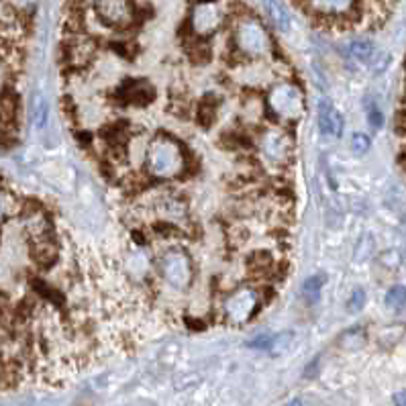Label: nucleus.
<instances>
[{
	"label": "nucleus",
	"instance_id": "nucleus-1",
	"mask_svg": "<svg viewBox=\"0 0 406 406\" xmlns=\"http://www.w3.org/2000/svg\"><path fill=\"white\" fill-rule=\"evenodd\" d=\"M37 0H0V127L15 120L16 94L11 86L29 41Z\"/></svg>",
	"mask_w": 406,
	"mask_h": 406
},
{
	"label": "nucleus",
	"instance_id": "nucleus-2",
	"mask_svg": "<svg viewBox=\"0 0 406 406\" xmlns=\"http://www.w3.org/2000/svg\"><path fill=\"white\" fill-rule=\"evenodd\" d=\"M302 13L325 29H361L382 23L390 0H292Z\"/></svg>",
	"mask_w": 406,
	"mask_h": 406
},
{
	"label": "nucleus",
	"instance_id": "nucleus-3",
	"mask_svg": "<svg viewBox=\"0 0 406 406\" xmlns=\"http://www.w3.org/2000/svg\"><path fill=\"white\" fill-rule=\"evenodd\" d=\"M343 127H345V120L343 115L333 106L331 100H321L318 103V129L321 133L333 139H339L343 135Z\"/></svg>",
	"mask_w": 406,
	"mask_h": 406
},
{
	"label": "nucleus",
	"instance_id": "nucleus-4",
	"mask_svg": "<svg viewBox=\"0 0 406 406\" xmlns=\"http://www.w3.org/2000/svg\"><path fill=\"white\" fill-rule=\"evenodd\" d=\"M325 282H327V276H325V274H315V276H311V278L304 282V286H302L304 298L315 302L316 298L321 296V290L325 286Z\"/></svg>",
	"mask_w": 406,
	"mask_h": 406
},
{
	"label": "nucleus",
	"instance_id": "nucleus-5",
	"mask_svg": "<svg viewBox=\"0 0 406 406\" xmlns=\"http://www.w3.org/2000/svg\"><path fill=\"white\" fill-rule=\"evenodd\" d=\"M266 4H268V11H270L271 21L276 23V27L288 29V25H290V16H288L286 9H284L278 0H266Z\"/></svg>",
	"mask_w": 406,
	"mask_h": 406
},
{
	"label": "nucleus",
	"instance_id": "nucleus-6",
	"mask_svg": "<svg viewBox=\"0 0 406 406\" xmlns=\"http://www.w3.org/2000/svg\"><path fill=\"white\" fill-rule=\"evenodd\" d=\"M349 51L355 60L360 61H372L376 56V47L372 46L370 41H353L349 46Z\"/></svg>",
	"mask_w": 406,
	"mask_h": 406
},
{
	"label": "nucleus",
	"instance_id": "nucleus-7",
	"mask_svg": "<svg viewBox=\"0 0 406 406\" xmlns=\"http://www.w3.org/2000/svg\"><path fill=\"white\" fill-rule=\"evenodd\" d=\"M386 304L394 311H402L406 306V288L394 286L386 292Z\"/></svg>",
	"mask_w": 406,
	"mask_h": 406
},
{
	"label": "nucleus",
	"instance_id": "nucleus-8",
	"mask_svg": "<svg viewBox=\"0 0 406 406\" xmlns=\"http://www.w3.org/2000/svg\"><path fill=\"white\" fill-rule=\"evenodd\" d=\"M398 137H400V141H402L400 162H402L406 167V88H405V100H402V105H400V115H398Z\"/></svg>",
	"mask_w": 406,
	"mask_h": 406
},
{
	"label": "nucleus",
	"instance_id": "nucleus-9",
	"mask_svg": "<svg viewBox=\"0 0 406 406\" xmlns=\"http://www.w3.org/2000/svg\"><path fill=\"white\" fill-rule=\"evenodd\" d=\"M370 145H372V141H370V137L365 135V133H355V135L351 137V151L355 155H365L370 151Z\"/></svg>",
	"mask_w": 406,
	"mask_h": 406
},
{
	"label": "nucleus",
	"instance_id": "nucleus-10",
	"mask_svg": "<svg viewBox=\"0 0 406 406\" xmlns=\"http://www.w3.org/2000/svg\"><path fill=\"white\" fill-rule=\"evenodd\" d=\"M33 115H35V123H37V127H43L46 125V119H47V105L46 100H43V96H35V103H33Z\"/></svg>",
	"mask_w": 406,
	"mask_h": 406
},
{
	"label": "nucleus",
	"instance_id": "nucleus-11",
	"mask_svg": "<svg viewBox=\"0 0 406 406\" xmlns=\"http://www.w3.org/2000/svg\"><path fill=\"white\" fill-rule=\"evenodd\" d=\"M363 304H365V292L363 290H353V294L347 301V311L349 313H360Z\"/></svg>",
	"mask_w": 406,
	"mask_h": 406
},
{
	"label": "nucleus",
	"instance_id": "nucleus-12",
	"mask_svg": "<svg viewBox=\"0 0 406 406\" xmlns=\"http://www.w3.org/2000/svg\"><path fill=\"white\" fill-rule=\"evenodd\" d=\"M274 343H276V337L274 335H259L254 341H249L247 345L251 349H261V351H271L274 349Z\"/></svg>",
	"mask_w": 406,
	"mask_h": 406
},
{
	"label": "nucleus",
	"instance_id": "nucleus-13",
	"mask_svg": "<svg viewBox=\"0 0 406 406\" xmlns=\"http://www.w3.org/2000/svg\"><path fill=\"white\" fill-rule=\"evenodd\" d=\"M368 123L374 129H382V125H384V115H382V110L376 105L368 106Z\"/></svg>",
	"mask_w": 406,
	"mask_h": 406
},
{
	"label": "nucleus",
	"instance_id": "nucleus-14",
	"mask_svg": "<svg viewBox=\"0 0 406 406\" xmlns=\"http://www.w3.org/2000/svg\"><path fill=\"white\" fill-rule=\"evenodd\" d=\"M394 405L396 406H406V390H400L394 394Z\"/></svg>",
	"mask_w": 406,
	"mask_h": 406
},
{
	"label": "nucleus",
	"instance_id": "nucleus-15",
	"mask_svg": "<svg viewBox=\"0 0 406 406\" xmlns=\"http://www.w3.org/2000/svg\"><path fill=\"white\" fill-rule=\"evenodd\" d=\"M288 406H304V405H302L301 400H294V402H290V405H288Z\"/></svg>",
	"mask_w": 406,
	"mask_h": 406
}]
</instances>
